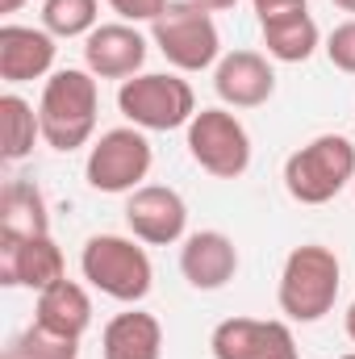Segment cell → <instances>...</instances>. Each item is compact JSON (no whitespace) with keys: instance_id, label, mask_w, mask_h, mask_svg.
I'll return each mask as SVG.
<instances>
[{"instance_id":"obj_8","label":"cell","mask_w":355,"mask_h":359,"mask_svg":"<svg viewBox=\"0 0 355 359\" xmlns=\"http://www.w3.org/2000/svg\"><path fill=\"white\" fill-rule=\"evenodd\" d=\"M151 163H155V151H151L147 130L117 126L92 142L88 159H84V180H88V188L105 192V196H130L151 176Z\"/></svg>"},{"instance_id":"obj_24","label":"cell","mask_w":355,"mask_h":359,"mask_svg":"<svg viewBox=\"0 0 355 359\" xmlns=\"http://www.w3.org/2000/svg\"><path fill=\"white\" fill-rule=\"evenodd\" d=\"M105 4H109L121 21H130V25H142V21H147V25H155V21L168 13V4H172V0H105Z\"/></svg>"},{"instance_id":"obj_1","label":"cell","mask_w":355,"mask_h":359,"mask_svg":"<svg viewBox=\"0 0 355 359\" xmlns=\"http://www.w3.org/2000/svg\"><path fill=\"white\" fill-rule=\"evenodd\" d=\"M100 113V88L88 67H63L42 84L38 117H42V142L59 155H72L88 147L96 134Z\"/></svg>"},{"instance_id":"obj_9","label":"cell","mask_w":355,"mask_h":359,"mask_svg":"<svg viewBox=\"0 0 355 359\" xmlns=\"http://www.w3.org/2000/svg\"><path fill=\"white\" fill-rule=\"evenodd\" d=\"M126 226L147 247H172L188 238V205L168 184H142L126 196Z\"/></svg>"},{"instance_id":"obj_6","label":"cell","mask_w":355,"mask_h":359,"mask_svg":"<svg viewBox=\"0 0 355 359\" xmlns=\"http://www.w3.org/2000/svg\"><path fill=\"white\" fill-rule=\"evenodd\" d=\"M151 46L176 72H209L222 59V34L209 8L192 0H172L168 13L151 25Z\"/></svg>"},{"instance_id":"obj_16","label":"cell","mask_w":355,"mask_h":359,"mask_svg":"<svg viewBox=\"0 0 355 359\" xmlns=\"http://www.w3.org/2000/svg\"><path fill=\"white\" fill-rule=\"evenodd\" d=\"M100 355L105 359H163V326L155 313L130 305L126 313L109 318L100 334Z\"/></svg>"},{"instance_id":"obj_3","label":"cell","mask_w":355,"mask_h":359,"mask_svg":"<svg viewBox=\"0 0 355 359\" xmlns=\"http://www.w3.org/2000/svg\"><path fill=\"white\" fill-rule=\"evenodd\" d=\"M80 276L109 301L138 305L155 288V268L147 247L130 234H92L80 251Z\"/></svg>"},{"instance_id":"obj_15","label":"cell","mask_w":355,"mask_h":359,"mask_svg":"<svg viewBox=\"0 0 355 359\" xmlns=\"http://www.w3.org/2000/svg\"><path fill=\"white\" fill-rule=\"evenodd\" d=\"M180 276L196 292H217L239 276V247L222 230H196L180 247Z\"/></svg>"},{"instance_id":"obj_30","label":"cell","mask_w":355,"mask_h":359,"mask_svg":"<svg viewBox=\"0 0 355 359\" xmlns=\"http://www.w3.org/2000/svg\"><path fill=\"white\" fill-rule=\"evenodd\" d=\"M343 359H355V355H343Z\"/></svg>"},{"instance_id":"obj_17","label":"cell","mask_w":355,"mask_h":359,"mask_svg":"<svg viewBox=\"0 0 355 359\" xmlns=\"http://www.w3.org/2000/svg\"><path fill=\"white\" fill-rule=\"evenodd\" d=\"M34 322L46 326L51 334H63V339H84V330L92 326V297L84 284L76 280H59L51 288L38 292V305H34Z\"/></svg>"},{"instance_id":"obj_4","label":"cell","mask_w":355,"mask_h":359,"mask_svg":"<svg viewBox=\"0 0 355 359\" xmlns=\"http://www.w3.org/2000/svg\"><path fill=\"white\" fill-rule=\"evenodd\" d=\"M355 184V142L347 134H318L284 159V192L297 205H326Z\"/></svg>"},{"instance_id":"obj_2","label":"cell","mask_w":355,"mask_h":359,"mask_svg":"<svg viewBox=\"0 0 355 359\" xmlns=\"http://www.w3.org/2000/svg\"><path fill=\"white\" fill-rule=\"evenodd\" d=\"M343 288V264L330 247L322 243H301L288 251L284 268H280V284H276V305L288 322L314 326L322 322Z\"/></svg>"},{"instance_id":"obj_10","label":"cell","mask_w":355,"mask_h":359,"mask_svg":"<svg viewBox=\"0 0 355 359\" xmlns=\"http://www.w3.org/2000/svg\"><path fill=\"white\" fill-rule=\"evenodd\" d=\"M59 280H67V259L51 234H38V238L0 234V284L4 288L42 292Z\"/></svg>"},{"instance_id":"obj_23","label":"cell","mask_w":355,"mask_h":359,"mask_svg":"<svg viewBox=\"0 0 355 359\" xmlns=\"http://www.w3.org/2000/svg\"><path fill=\"white\" fill-rule=\"evenodd\" d=\"M322 50H326L330 67H339L343 76H355V17L351 21H339V25L326 34Z\"/></svg>"},{"instance_id":"obj_13","label":"cell","mask_w":355,"mask_h":359,"mask_svg":"<svg viewBox=\"0 0 355 359\" xmlns=\"http://www.w3.org/2000/svg\"><path fill=\"white\" fill-rule=\"evenodd\" d=\"M213 92L226 109H260L276 96V67L260 50H230L213 67Z\"/></svg>"},{"instance_id":"obj_20","label":"cell","mask_w":355,"mask_h":359,"mask_svg":"<svg viewBox=\"0 0 355 359\" xmlns=\"http://www.w3.org/2000/svg\"><path fill=\"white\" fill-rule=\"evenodd\" d=\"M38 138H42V117H38V109H34L21 92H4V96H0V159H4V163L29 159Z\"/></svg>"},{"instance_id":"obj_27","label":"cell","mask_w":355,"mask_h":359,"mask_svg":"<svg viewBox=\"0 0 355 359\" xmlns=\"http://www.w3.org/2000/svg\"><path fill=\"white\" fill-rule=\"evenodd\" d=\"M25 4H29V0H0V13H4V17H13V13H21Z\"/></svg>"},{"instance_id":"obj_14","label":"cell","mask_w":355,"mask_h":359,"mask_svg":"<svg viewBox=\"0 0 355 359\" xmlns=\"http://www.w3.org/2000/svg\"><path fill=\"white\" fill-rule=\"evenodd\" d=\"M55 42H59V38L46 34L42 25L4 21V25H0V80H4L8 88H17V84L55 76V55H59Z\"/></svg>"},{"instance_id":"obj_21","label":"cell","mask_w":355,"mask_h":359,"mask_svg":"<svg viewBox=\"0 0 355 359\" xmlns=\"http://www.w3.org/2000/svg\"><path fill=\"white\" fill-rule=\"evenodd\" d=\"M100 25V0H42V29L55 38H88Z\"/></svg>"},{"instance_id":"obj_25","label":"cell","mask_w":355,"mask_h":359,"mask_svg":"<svg viewBox=\"0 0 355 359\" xmlns=\"http://www.w3.org/2000/svg\"><path fill=\"white\" fill-rule=\"evenodd\" d=\"M251 8H255V17L267 21V17H280V13H293V8H309L305 0H251Z\"/></svg>"},{"instance_id":"obj_26","label":"cell","mask_w":355,"mask_h":359,"mask_svg":"<svg viewBox=\"0 0 355 359\" xmlns=\"http://www.w3.org/2000/svg\"><path fill=\"white\" fill-rule=\"evenodd\" d=\"M192 4H201V8H209V13H226V8H234L239 0H192Z\"/></svg>"},{"instance_id":"obj_29","label":"cell","mask_w":355,"mask_h":359,"mask_svg":"<svg viewBox=\"0 0 355 359\" xmlns=\"http://www.w3.org/2000/svg\"><path fill=\"white\" fill-rule=\"evenodd\" d=\"M330 4H339L343 13H355V0H330Z\"/></svg>"},{"instance_id":"obj_19","label":"cell","mask_w":355,"mask_h":359,"mask_svg":"<svg viewBox=\"0 0 355 359\" xmlns=\"http://www.w3.org/2000/svg\"><path fill=\"white\" fill-rule=\"evenodd\" d=\"M0 234H17V238H38L51 234V209L46 196L34 180H8L0 192Z\"/></svg>"},{"instance_id":"obj_7","label":"cell","mask_w":355,"mask_h":359,"mask_svg":"<svg viewBox=\"0 0 355 359\" xmlns=\"http://www.w3.org/2000/svg\"><path fill=\"white\" fill-rule=\"evenodd\" d=\"M184 142L192 163L213 180H239L251 168V134L226 104L196 109V117L184 130Z\"/></svg>"},{"instance_id":"obj_18","label":"cell","mask_w":355,"mask_h":359,"mask_svg":"<svg viewBox=\"0 0 355 359\" xmlns=\"http://www.w3.org/2000/svg\"><path fill=\"white\" fill-rule=\"evenodd\" d=\"M260 34H264L267 59H276V63H309L314 50L322 46V29L309 17V8L267 17V21H260Z\"/></svg>"},{"instance_id":"obj_5","label":"cell","mask_w":355,"mask_h":359,"mask_svg":"<svg viewBox=\"0 0 355 359\" xmlns=\"http://www.w3.org/2000/svg\"><path fill=\"white\" fill-rule=\"evenodd\" d=\"M117 109L126 126H138L147 134L188 130V121L196 117V92L172 72H142L117 88Z\"/></svg>"},{"instance_id":"obj_11","label":"cell","mask_w":355,"mask_h":359,"mask_svg":"<svg viewBox=\"0 0 355 359\" xmlns=\"http://www.w3.org/2000/svg\"><path fill=\"white\" fill-rule=\"evenodd\" d=\"M209 347H213V359H301L288 322H280V318H272V322L226 318L213 326Z\"/></svg>"},{"instance_id":"obj_12","label":"cell","mask_w":355,"mask_h":359,"mask_svg":"<svg viewBox=\"0 0 355 359\" xmlns=\"http://www.w3.org/2000/svg\"><path fill=\"white\" fill-rule=\"evenodd\" d=\"M147 50L151 42L138 34V25L130 21H100L84 38V67L96 80H134L147 67Z\"/></svg>"},{"instance_id":"obj_28","label":"cell","mask_w":355,"mask_h":359,"mask_svg":"<svg viewBox=\"0 0 355 359\" xmlns=\"http://www.w3.org/2000/svg\"><path fill=\"white\" fill-rule=\"evenodd\" d=\"M343 326H347V339L355 343V301H351V309H347V318H343Z\"/></svg>"},{"instance_id":"obj_22","label":"cell","mask_w":355,"mask_h":359,"mask_svg":"<svg viewBox=\"0 0 355 359\" xmlns=\"http://www.w3.org/2000/svg\"><path fill=\"white\" fill-rule=\"evenodd\" d=\"M0 359H80V343L63 339V334H51L46 326L29 322L21 334L8 339V347L0 351Z\"/></svg>"}]
</instances>
